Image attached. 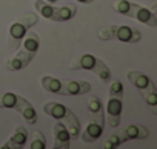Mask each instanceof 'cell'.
Masks as SVG:
<instances>
[{
    "instance_id": "cell-15",
    "label": "cell",
    "mask_w": 157,
    "mask_h": 149,
    "mask_svg": "<svg viewBox=\"0 0 157 149\" xmlns=\"http://www.w3.org/2000/svg\"><path fill=\"white\" fill-rule=\"evenodd\" d=\"M29 63H31V58H28L26 55H23L20 52H17L14 57H11L10 60L5 61V68L8 71H20V69L26 68Z\"/></svg>"
},
{
    "instance_id": "cell-20",
    "label": "cell",
    "mask_w": 157,
    "mask_h": 149,
    "mask_svg": "<svg viewBox=\"0 0 157 149\" xmlns=\"http://www.w3.org/2000/svg\"><path fill=\"white\" fill-rule=\"evenodd\" d=\"M42 86L48 92L60 94V91H62V80L56 79V77H51V76H45V77H42Z\"/></svg>"
},
{
    "instance_id": "cell-23",
    "label": "cell",
    "mask_w": 157,
    "mask_h": 149,
    "mask_svg": "<svg viewBox=\"0 0 157 149\" xmlns=\"http://www.w3.org/2000/svg\"><path fill=\"white\" fill-rule=\"evenodd\" d=\"M109 95L111 97H123V85L119 82V80H116V82H113L111 83V86H109Z\"/></svg>"
},
{
    "instance_id": "cell-14",
    "label": "cell",
    "mask_w": 157,
    "mask_h": 149,
    "mask_svg": "<svg viewBox=\"0 0 157 149\" xmlns=\"http://www.w3.org/2000/svg\"><path fill=\"white\" fill-rule=\"evenodd\" d=\"M126 140H143L149 135L148 128L142 126V125H129L126 128H123Z\"/></svg>"
},
{
    "instance_id": "cell-5",
    "label": "cell",
    "mask_w": 157,
    "mask_h": 149,
    "mask_svg": "<svg viewBox=\"0 0 157 149\" xmlns=\"http://www.w3.org/2000/svg\"><path fill=\"white\" fill-rule=\"evenodd\" d=\"M99 37L102 40H119L125 43H137L142 39V34L137 28H131L128 25H109L99 31Z\"/></svg>"
},
{
    "instance_id": "cell-2",
    "label": "cell",
    "mask_w": 157,
    "mask_h": 149,
    "mask_svg": "<svg viewBox=\"0 0 157 149\" xmlns=\"http://www.w3.org/2000/svg\"><path fill=\"white\" fill-rule=\"evenodd\" d=\"M43 112L52 118H56L57 121H62L69 135H71V140H75L78 135H80V121H78V118L75 117V114L68 109L66 106H63L62 103L59 102H48L43 105Z\"/></svg>"
},
{
    "instance_id": "cell-17",
    "label": "cell",
    "mask_w": 157,
    "mask_h": 149,
    "mask_svg": "<svg viewBox=\"0 0 157 149\" xmlns=\"http://www.w3.org/2000/svg\"><path fill=\"white\" fill-rule=\"evenodd\" d=\"M34 6L42 17L56 22V6H52V3H48L45 0H36Z\"/></svg>"
},
{
    "instance_id": "cell-21",
    "label": "cell",
    "mask_w": 157,
    "mask_h": 149,
    "mask_svg": "<svg viewBox=\"0 0 157 149\" xmlns=\"http://www.w3.org/2000/svg\"><path fill=\"white\" fill-rule=\"evenodd\" d=\"M19 95L14 92H3L0 94V108H8V109H14L17 105Z\"/></svg>"
},
{
    "instance_id": "cell-24",
    "label": "cell",
    "mask_w": 157,
    "mask_h": 149,
    "mask_svg": "<svg viewBox=\"0 0 157 149\" xmlns=\"http://www.w3.org/2000/svg\"><path fill=\"white\" fill-rule=\"evenodd\" d=\"M88 109H90V112H99V111H102L103 109V105H102L100 99L99 97H90V100H88Z\"/></svg>"
},
{
    "instance_id": "cell-16",
    "label": "cell",
    "mask_w": 157,
    "mask_h": 149,
    "mask_svg": "<svg viewBox=\"0 0 157 149\" xmlns=\"http://www.w3.org/2000/svg\"><path fill=\"white\" fill-rule=\"evenodd\" d=\"M125 141H128V140H126V135H125V131H123V129H116V131L105 140L103 147H105V149H116V147H119L120 144H123Z\"/></svg>"
},
{
    "instance_id": "cell-12",
    "label": "cell",
    "mask_w": 157,
    "mask_h": 149,
    "mask_svg": "<svg viewBox=\"0 0 157 149\" xmlns=\"http://www.w3.org/2000/svg\"><path fill=\"white\" fill-rule=\"evenodd\" d=\"M28 141V131L25 126H17L11 135V138L8 140V143H5L2 147H23Z\"/></svg>"
},
{
    "instance_id": "cell-19",
    "label": "cell",
    "mask_w": 157,
    "mask_h": 149,
    "mask_svg": "<svg viewBox=\"0 0 157 149\" xmlns=\"http://www.w3.org/2000/svg\"><path fill=\"white\" fill-rule=\"evenodd\" d=\"M140 94L145 99V102H146L148 108L151 109V112L154 115H157V89H155V86L148 88L145 91H140Z\"/></svg>"
},
{
    "instance_id": "cell-6",
    "label": "cell",
    "mask_w": 157,
    "mask_h": 149,
    "mask_svg": "<svg viewBox=\"0 0 157 149\" xmlns=\"http://www.w3.org/2000/svg\"><path fill=\"white\" fill-rule=\"evenodd\" d=\"M103 128H105V109L99 112H90L88 125L80 137L85 143H93L100 138V135L103 134Z\"/></svg>"
},
{
    "instance_id": "cell-9",
    "label": "cell",
    "mask_w": 157,
    "mask_h": 149,
    "mask_svg": "<svg viewBox=\"0 0 157 149\" xmlns=\"http://www.w3.org/2000/svg\"><path fill=\"white\" fill-rule=\"evenodd\" d=\"M28 35L26 37H23L25 39V42H23V46H22V49L19 51L20 54H23V55H26L28 58H34L36 57V54H37V51H39V46H40V39H39V35L34 32V31H29V32H26Z\"/></svg>"
},
{
    "instance_id": "cell-11",
    "label": "cell",
    "mask_w": 157,
    "mask_h": 149,
    "mask_svg": "<svg viewBox=\"0 0 157 149\" xmlns=\"http://www.w3.org/2000/svg\"><path fill=\"white\" fill-rule=\"evenodd\" d=\"M71 143V135L66 129V126L59 121L54 125V147L56 149H68Z\"/></svg>"
},
{
    "instance_id": "cell-1",
    "label": "cell",
    "mask_w": 157,
    "mask_h": 149,
    "mask_svg": "<svg viewBox=\"0 0 157 149\" xmlns=\"http://www.w3.org/2000/svg\"><path fill=\"white\" fill-rule=\"evenodd\" d=\"M155 8H157V5H152L151 8H145L142 5L128 2V0H116L113 3V9L116 13H119L125 17H129V19H136L137 22L148 25L151 28L157 26V16L154 13Z\"/></svg>"
},
{
    "instance_id": "cell-3",
    "label": "cell",
    "mask_w": 157,
    "mask_h": 149,
    "mask_svg": "<svg viewBox=\"0 0 157 149\" xmlns=\"http://www.w3.org/2000/svg\"><path fill=\"white\" fill-rule=\"evenodd\" d=\"M69 69L77 71V69H86L94 72L96 76L100 79L102 83H109L111 82V71L109 68L99 60L97 57H94L93 54H82V55H77L69 61Z\"/></svg>"
},
{
    "instance_id": "cell-13",
    "label": "cell",
    "mask_w": 157,
    "mask_h": 149,
    "mask_svg": "<svg viewBox=\"0 0 157 149\" xmlns=\"http://www.w3.org/2000/svg\"><path fill=\"white\" fill-rule=\"evenodd\" d=\"M128 80H129L139 91H145V89H148V88L155 86V85L152 83V80H151L148 76H145L143 72H140V71H129V72H128Z\"/></svg>"
},
{
    "instance_id": "cell-25",
    "label": "cell",
    "mask_w": 157,
    "mask_h": 149,
    "mask_svg": "<svg viewBox=\"0 0 157 149\" xmlns=\"http://www.w3.org/2000/svg\"><path fill=\"white\" fill-rule=\"evenodd\" d=\"M77 2H80V3H83V5H90V3L94 2V0H77Z\"/></svg>"
},
{
    "instance_id": "cell-26",
    "label": "cell",
    "mask_w": 157,
    "mask_h": 149,
    "mask_svg": "<svg viewBox=\"0 0 157 149\" xmlns=\"http://www.w3.org/2000/svg\"><path fill=\"white\" fill-rule=\"evenodd\" d=\"M45 2H48V3H54V2H57V0H45Z\"/></svg>"
},
{
    "instance_id": "cell-22",
    "label": "cell",
    "mask_w": 157,
    "mask_h": 149,
    "mask_svg": "<svg viewBox=\"0 0 157 149\" xmlns=\"http://www.w3.org/2000/svg\"><path fill=\"white\" fill-rule=\"evenodd\" d=\"M31 149H45L46 147V138L40 131H34L33 132V138H31Z\"/></svg>"
},
{
    "instance_id": "cell-4",
    "label": "cell",
    "mask_w": 157,
    "mask_h": 149,
    "mask_svg": "<svg viewBox=\"0 0 157 149\" xmlns=\"http://www.w3.org/2000/svg\"><path fill=\"white\" fill-rule=\"evenodd\" d=\"M39 22L37 14L34 13H26L22 17H19L11 26H10V32H8V46L13 51H17L22 45L23 37L26 35L28 29L31 26H34Z\"/></svg>"
},
{
    "instance_id": "cell-8",
    "label": "cell",
    "mask_w": 157,
    "mask_h": 149,
    "mask_svg": "<svg viewBox=\"0 0 157 149\" xmlns=\"http://www.w3.org/2000/svg\"><path fill=\"white\" fill-rule=\"evenodd\" d=\"M62 80V91L60 95H83L91 91V85L88 82H78V80Z\"/></svg>"
},
{
    "instance_id": "cell-18",
    "label": "cell",
    "mask_w": 157,
    "mask_h": 149,
    "mask_svg": "<svg viewBox=\"0 0 157 149\" xmlns=\"http://www.w3.org/2000/svg\"><path fill=\"white\" fill-rule=\"evenodd\" d=\"M77 13V6L75 5H65L60 8H56V22H66L74 19Z\"/></svg>"
},
{
    "instance_id": "cell-7",
    "label": "cell",
    "mask_w": 157,
    "mask_h": 149,
    "mask_svg": "<svg viewBox=\"0 0 157 149\" xmlns=\"http://www.w3.org/2000/svg\"><path fill=\"white\" fill-rule=\"evenodd\" d=\"M122 109L123 103L120 97H111L108 100V105L105 108V112L108 115V123L111 128H119L120 126V118H122Z\"/></svg>"
},
{
    "instance_id": "cell-10",
    "label": "cell",
    "mask_w": 157,
    "mask_h": 149,
    "mask_svg": "<svg viewBox=\"0 0 157 149\" xmlns=\"http://www.w3.org/2000/svg\"><path fill=\"white\" fill-rule=\"evenodd\" d=\"M14 111H17L19 114H22V117H23L29 125L37 123V112H36L34 106H33L26 99H23L22 95H19V100H17V105H16Z\"/></svg>"
}]
</instances>
